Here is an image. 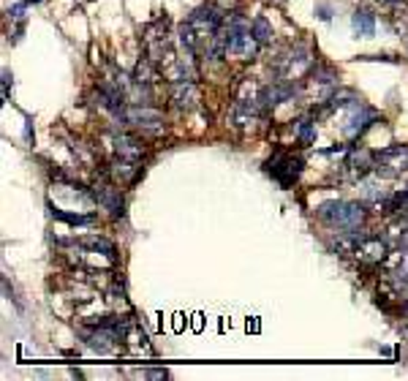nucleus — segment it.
<instances>
[{"label":"nucleus","instance_id":"f257e3e1","mask_svg":"<svg viewBox=\"0 0 408 381\" xmlns=\"http://www.w3.org/2000/svg\"><path fill=\"white\" fill-rule=\"evenodd\" d=\"M180 41L193 52V58L215 61L226 52V20L215 6H199L180 25Z\"/></svg>","mask_w":408,"mask_h":381},{"label":"nucleus","instance_id":"39448f33","mask_svg":"<svg viewBox=\"0 0 408 381\" xmlns=\"http://www.w3.org/2000/svg\"><path fill=\"white\" fill-rule=\"evenodd\" d=\"M275 71H278L281 80H288V82L305 80L307 74L313 71V52L307 46H294V49H288L286 55L278 58Z\"/></svg>","mask_w":408,"mask_h":381},{"label":"nucleus","instance_id":"f3484780","mask_svg":"<svg viewBox=\"0 0 408 381\" xmlns=\"http://www.w3.org/2000/svg\"><path fill=\"white\" fill-rule=\"evenodd\" d=\"M134 82H139V85H147V87H153L155 85V80L161 77V71H158V65H155V61L153 58H142V61L134 65Z\"/></svg>","mask_w":408,"mask_h":381},{"label":"nucleus","instance_id":"4468645a","mask_svg":"<svg viewBox=\"0 0 408 381\" xmlns=\"http://www.w3.org/2000/svg\"><path fill=\"white\" fill-rule=\"evenodd\" d=\"M346 169L354 180H359V177H365L370 169H376V156L370 150H365V147H357V150L348 153Z\"/></svg>","mask_w":408,"mask_h":381},{"label":"nucleus","instance_id":"412c9836","mask_svg":"<svg viewBox=\"0 0 408 381\" xmlns=\"http://www.w3.org/2000/svg\"><path fill=\"white\" fill-rule=\"evenodd\" d=\"M297 137H300L302 144H313V142H316V125H313L310 118H302V120H300V125H297Z\"/></svg>","mask_w":408,"mask_h":381},{"label":"nucleus","instance_id":"a211bd4d","mask_svg":"<svg viewBox=\"0 0 408 381\" xmlns=\"http://www.w3.org/2000/svg\"><path fill=\"white\" fill-rule=\"evenodd\" d=\"M351 27H354V33L357 36H362V39H370L373 33H376V17L370 14V11H357L354 17H351Z\"/></svg>","mask_w":408,"mask_h":381},{"label":"nucleus","instance_id":"2eb2a0df","mask_svg":"<svg viewBox=\"0 0 408 381\" xmlns=\"http://www.w3.org/2000/svg\"><path fill=\"white\" fill-rule=\"evenodd\" d=\"M112 150H115L117 158H128V161H142L144 156V144L136 137H131V134H115Z\"/></svg>","mask_w":408,"mask_h":381},{"label":"nucleus","instance_id":"ddd939ff","mask_svg":"<svg viewBox=\"0 0 408 381\" xmlns=\"http://www.w3.org/2000/svg\"><path fill=\"white\" fill-rule=\"evenodd\" d=\"M93 199L101 204L103 210H109L115 218H120L122 216V207H125V201H122V194H120V188H115V185H96V191L90 194Z\"/></svg>","mask_w":408,"mask_h":381},{"label":"nucleus","instance_id":"f8f14e48","mask_svg":"<svg viewBox=\"0 0 408 381\" xmlns=\"http://www.w3.org/2000/svg\"><path fill=\"white\" fill-rule=\"evenodd\" d=\"M172 104L174 109L180 112H191L199 106V87L193 80H185V82H174L172 85Z\"/></svg>","mask_w":408,"mask_h":381},{"label":"nucleus","instance_id":"1a4fd4ad","mask_svg":"<svg viewBox=\"0 0 408 381\" xmlns=\"http://www.w3.org/2000/svg\"><path fill=\"white\" fill-rule=\"evenodd\" d=\"M373 123H376V112L357 99L351 106H348V115H346V120H343V134H346L348 139H357L367 125H373Z\"/></svg>","mask_w":408,"mask_h":381},{"label":"nucleus","instance_id":"9b49d317","mask_svg":"<svg viewBox=\"0 0 408 381\" xmlns=\"http://www.w3.org/2000/svg\"><path fill=\"white\" fill-rule=\"evenodd\" d=\"M387 254L389 248L381 237H357L351 256L357 261H362V264H378V261L387 259Z\"/></svg>","mask_w":408,"mask_h":381},{"label":"nucleus","instance_id":"393cba45","mask_svg":"<svg viewBox=\"0 0 408 381\" xmlns=\"http://www.w3.org/2000/svg\"><path fill=\"white\" fill-rule=\"evenodd\" d=\"M395 207H408V191L406 194H400V196L395 199Z\"/></svg>","mask_w":408,"mask_h":381},{"label":"nucleus","instance_id":"6e6552de","mask_svg":"<svg viewBox=\"0 0 408 381\" xmlns=\"http://www.w3.org/2000/svg\"><path fill=\"white\" fill-rule=\"evenodd\" d=\"M408 169V144H392L376 156V175L378 177H397Z\"/></svg>","mask_w":408,"mask_h":381},{"label":"nucleus","instance_id":"dca6fc26","mask_svg":"<svg viewBox=\"0 0 408 381\" xmlns=\"http://www.w3.org/2000/svg\"><path fill=\"white\" fill-rule=\"evenodd\" d=\"M109 175L120 182H134L136 180V175H139V161H128V158H117V156H115V158H112Z\"/></svg>","mask_w":408,"mask_h":381},{"label":"nucleus","instance_id":"0eeeda50","mask_svg":"<svg viewBox=\"0 0 408 381\" xmlns=\"http://www.w3.org/2000/svg\"><path fill=\"white\" fill-rule=\"evenodd\" d=\"M264 172L267 175H272L283 188H291L294 182L300 180V175H302V158H297V156L281 150V153H275V156L264 163Z\"/></svg>","mask_w":408,"mask_h":381},{"label":"nucleus","instance_id":"6ab92c4d","mask_svg":"<svg viewBox=\"0 0 408 381\" xmlns=\"http://www.w3.org/2000/svg\"><path fill=\"white\" fill-rule=\"evenodd\" d=\"M250 30H253V36H256V41H259L262 46H264V44H272V36H275V33H272V25H269L267 17H256Z\"/></svg>","mask_w":408,"mask_h":381},{"label":"nucleus","instance_id":"f03ea898","mask_svg":"<svg viewBox=\"0 0 408 381\" xmlns=\"http://www.w3.org/2000/svg\"><path fill=\"white\" fill-rule=\"evenodd\" d=\"M316 216H319L329 229H338V232H343V235H354V232H359L362 223H365V207L357 204V201L332 199V201L319 204Z\"/></svg>","mask_w":408,"mask_h":381},{"label":"nucleus","instance_id":"5701e85b","mask_svg":"<svg viewBox=\"0 0 408 381\" xmlns=\"http://www.w3.org/2000/svg\"><path fill=\"white\" fill-rule=\"evenodd\" d=\"M25 8H27V0H22V3H17V6H11V8H8V17L22 22L25 20Z\"/></svg>","mask_w":408,"mask_h":381},{"label":"nucleus","instance_id":"20e7f679","mask_svg":"<svg viewBox=\"0 0 408 381\" xmlns=\"http://www.w3.org/2000/svg\"><path fill=\"white\" fill-rule=\"evenodd\" d=\"M259 46H262V44L256 41L253 30H250L240 17L226 22V55L240 58V61H250V58H256Z\"/></svg>","mask_w":408,"mask_h":381},{"label":"nucleus","instance_id":"7ed1b4c3","mask_svg":"<svg viewBox=\"0 0 408 381\" xmlns=\"http://www.w3.org/2000/svg\"><path fill=\"white\" fill-rule=\"evenodd\" d=\"M262 87L253 85L250 80H243L237 87V96H234V106H231V118L240 128L253 125L256 118H262V99H259Z\"/></svg>","mask_w":408,"mask_h":381},{"label":"nucleus","instance_id":"9d476101","mask_svg":"<svg viewBox=\"0 0 408 381\" xmlns=\"http://www.w3.org/2000/svg\"><path fill=\"white\" fill-rule=\"evenodd\" d=\"M335 85H338V77L332 68H313L305 77V87L310 90V96H316V101H326L332 93H335Z\"/></svg>","mask_w":408,"mask_h":381},{"label":"nucleus","instance_id":"aec40b11","mask_svg":"<svg viewBox=\"0 0 408 381\" xmlns=\"http://www.w3.org/2000/svg\"><path fill=\"white\" fill-rule=\"evenodd\" d=\"M52 218H60L65 223H74V226H90L96 223V216H77V213H63L58 207H52Z\"/></svg>","mask_w":408,"mask_h":381},{"label":"nucleus","instance_id":"b1692460","mask_svg":"<svg viewBox=\"0 0 408 381\" xmlns=\"http://www.w3.org/2000/svg\"><path fill=\"white\" fill-rule=\"evenodd\" d=\"M8 90H11V74L3 71V99L8 101Z\"/></svg>","mask_w":408,"mask_h":381},{"label":"nucleus","instance_id":"4be33fe9","mask_svg":"<svg viewBox=\"0 0 408 381\" xmlns=\"http://www.w3.org/2000/svg\"><path fill=\"white\" fill-rule=\"evenodd\" d=\"M362 196L370 201H378V199H384L387 196V191L384 188H378V180H367L362 182Z\"/></svg>","mask_w":408,"mask_h":381},{"label":"nucleus","instance_id":"a878e982","mask_svg":"<svg viewBox=\"0 0 408 381\" xmlns=\"http://www.w3.org/2000/svg\"><path fill=\"white\" fill-rule=\"evenodd\" d=\"M319 17H321V20H329L332 14H329V8H326V6H321V8H319Z\"/></svg>","mask_w":408,"mask_h":381},{"label":"nucleus","instance_id":"423d86ee","mask_svg":"<svg viewBox=\"0 0 408 381\" xmlns=\"http://www.w3.org/2000/svg\"><path fill=\"white\" fill-rule=\"evenodd\" d=\"M120 120L144 134H158L163 128V115L153 109L150 104H125L120 112Z\"/></svg>","mask_w":408,"mask_h":381}]
</instances>
